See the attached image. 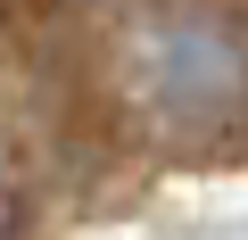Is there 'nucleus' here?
<instances>
[{
  "label": "nucleus",
  "mask_w": 248,
  "mask_h": 240,
  "mask_svg": "<svg viewBox=\"0 0 248 240\" xmlns=\"http://www.w3.org/2000/svg\"><path fill=\"white\" fill-rule=\"evenodd\" d=\"M0 224H9V207H0Z\"/></svg>",
  "instance_id": "obj_1"
}]
</instances>
